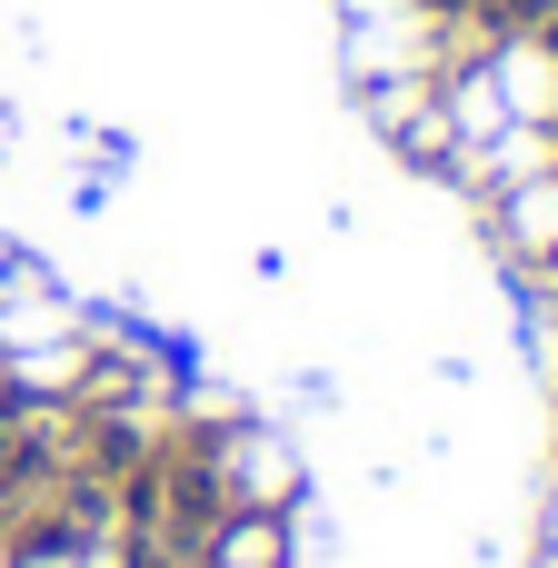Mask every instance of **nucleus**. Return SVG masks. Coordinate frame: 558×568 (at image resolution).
I'll use <instances>...</instances> for the list:
<instances>
[{"mask_svg": "<svg viewBox=\"0 0 558 568\" xmlns=\"http://www.w3.org/2000/svg\"><path fill=\"white\" fill-rule=\"evenodd\" d=\"M200 568H300V519L290 509H220Z\"/></svg>", "mask_w": 558, "mask_h": 568, "instance_id": "obj_1", "label": "nucleus"}]
</instances>
